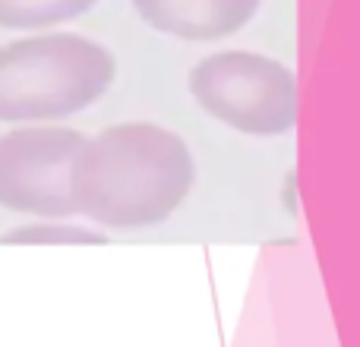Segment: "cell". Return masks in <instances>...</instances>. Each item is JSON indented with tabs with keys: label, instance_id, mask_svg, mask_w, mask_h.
<instances>
[{
	"label": "cell",
	"instance_id": "1",
	"mask_svg": "<svg viewBox=\"0 0 360 347\" xmlns=\"http://www.w3.org/2000/svg\"><path fill=\"white\" fill-rule=\"evenodd\" d=\"M196 183L193 152L177 133L130 120L86 139L73 162L76 215L105 230L168 221Z\"/></svg>",
	"mask_w": 360,
	"mask_h": 347
},
{
	"label": "cell",
	"instance_id": "2",
	"mask_svg": "<svg viewBox=\"0 0 360 347\" xmlns=\"http://www.w3.org/2000/svg\"><path fill=\"white\" fill-rule=\"evenodd\" d=\"M117 63L82 35H38L0 48V120L44 124L95 105Z\"/></svg>",
	"mask_w": 360,
	"mask_h": 347
},
{
	"label": "cell",
	"instance_id": "3",
	"mask_svg": "<svg viewBox=\"0 0 360 347\" xmlns=\"http://www.w3.org/2000/svg\"><path fill=\"white\" fill-rule=\"evenodd\" d=\"M190 95L209 117L247 136H281L297 124V79L253 51H221L190 73Z\"/></svg>",
	"mask_w": 360,
	"mask_h": 347
},
{
	"label": "cell",
	"instance_id": "4",
	"mask_svg": "<svg viewBox=\"0 0 360 347\" xmlns=\"http://www.w3.org/2000/svg\"><path fill=\"white\" fill-rule=\"evenodd\" d=\"M86 136L70 126H19L0 136V205L38 218H73V162Z\"/></svg>",
	"mask_w": 360,
	"mask_h": 347
},
{
	"label": "cell",
	"instance_id": "5",
	"mask_svg": "<svg viewBox=\"0 0 360 347\" xmlns=\"http://www.w3.org/2000/svg\"><path fill=\"white\" fill-rule=\"evenodd\" d=\"M146 25L186 41L234 35L253 19L259 0H130Z\"/></svg>",
	"mask_w": 360,
	"mask_h": 347
},
{
	"label": "cell",
	"instance_id": "6",
	"mask_svg": "<svg viewBox=\"0 0 360 347\" xmlns=\"http://www.w3.org/2000/svg\"><path fill=\"white\" fill-rule=\"evenodd\" d=\"M98 0H0L4 29H44L82 16Z\"/></svg>",
	"mask_w": 360,
	"mask_h": 347
},
{
	"label": "cell",
	"instance_id": "7",
	"mask_svg": "<svg viewBox=\"0 0 360 347\" xmlns=\"http://www.w3.org/2000/svg\"><path fill=\"white\" fill-rule=\"evenodd\" d=\"M4 243H38V247L63 243V247H73V243H105V234L92 228H79V224L41 221V224H25V228L6 234Z\"/></svg>",
	"mask_w": 360,
	"mask_h": 347
}]
</instances>
